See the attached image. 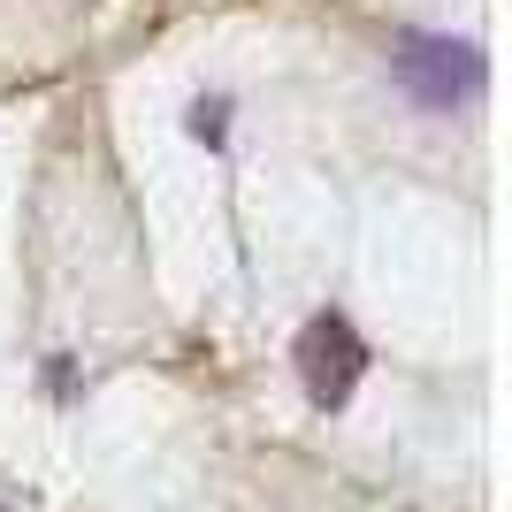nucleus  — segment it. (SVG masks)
<instances>
[{
    "label": "nucleus",
    "mask_w": 512,
    "mask_h": 512,
    "mask_svg": "<svg viewBox=\"0 0 512 512\" xmlns=\"http://www.w3.org/2000/svg\"><path fill=\"white\" fill-rule=\"evenodd\" d=\"M199 138V146H222V138H230V100H222V92H207V100H192V123H184Z\"/></svg>",
    "instance_id": "nucleus-3"
},
{
    "label": "nucleus",
    "mask_w": 512,
    "mask_h": 512,
    "mask_svg": "<svg viewBox=\"0 0 512 512\" xmlns=\"http://www.w3.org/2000/svg\"><path fill=\"white\" fill-rule=\"evenodd\" d=\"M360 375H367V344H360V329L344 314H314L299 329V383H306V398H314L321 413H337L352 390H360Z\"/></svg>",
    "instance_id": "nucleus-2"
},
{
    "label": "nucleus",
    "mask_w": 512,
    "mask_h": 512,
    "mask_svg": "<svg viewBox=\"0 0 512 512\" xmlns=\"http://www.w3.org/2000/svg\"><path fill=\"white\" fill-rule=\"evenodd\" d=\"M390 69H398V85H406L421 107H436V115H451L459 100L482 92V46L451 39V31H398Z\"/></svg>",
    "instance_id": "nucleus-1"
}]
</instances>
